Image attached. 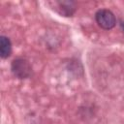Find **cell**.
Listing matches in <instances>:
<instances>
[{"label":"cell","mask_w":124,"mask_h":124,"mask_svg":"<svg viewBox=\"0 0 124 124\" xmlns=\"http://www.w3.org/2000/svg\"><path fill=\"white\" fill-rule=\"evenodd\" d=\"M96 21L104 29H110L115 25V17L113 14L106 9L99 10L96 13Z\"/></svg>","instance_id":"6da1fadb"},{"label":"cell","mask_w":124,"mask_h":124,"mask_svg":"<svg viewBox=\"0 0 124 124\" xmlns=\"http://www.w3.org/2000/svg\"><path fill=\"white\" fill-rule=\"evenodd\" d=\"M13 72L15 73V75H16L19 78H25L29 75V71H30V67L27 64L26 61L18 59V60H15L13 63Z\"/></svg>","instance_id":"7a4b0ae2"},{"label":"cell","mask_w":124,"mask_h":124,"mask_svg":"<svg viewBox=\"0 0 124 124\" xmlns=\"http://www.w3.org/2000/svg\"><path fill=\"white\" fill-rule=\"evenodd\" d=\"M12 50V46H11V42L8 38L2 36L0 39V53L1 56L3 58H6L10 55Z\"/></svg>","instance_id":"3957f363"},{"label":"cell","mask_w":124,"mask_h":124,"mask_svg":"<svg viewBox=\"0 0 124 124\" xmlns=\"http://www.w3.org/2000/svg\"><path fill=\"white\" fill-rule=\"evenodd\" d=\"M121 26H122V28L124 29V22H122V23H121Z\"/></svg>","instance_id":"277c9868"}]
</instances>
